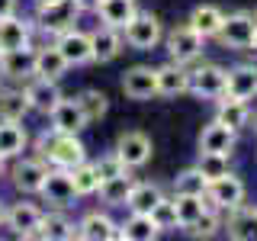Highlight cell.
<instances>
[{"label":"cell","instance_id":"obj_12","mask_svg":"<svg viewBox=\"0 0 257 241\" xmlns=\"http://www.w3.org/2000/svg\"><path fill=\"white\" fill-rule=\"evenodd\" d=\"M244 180L235 174H225L219 177V180H209V187H206V199H209V206H215V209H235L244 203Z\"/></svg>","mask_w":257,"mask_h":241},{"label":"cell","instance_id":"obj_11","mask_svg":"<svg viewBox=\"0 0 257 241\" xmlns=\"http://www.w3.org/2000/svg\"><path fill=\"white\" fill-rule=\"evenodd\" d=\"M26 93V103H29V112H39V116H48L55 109V103L61 100V87L58 80H48V77H36L32 74L23 87Z\"/></svg>","mask_w":257,"mask_h":241},{"label":"cell","instance_id":"obj_3","mask_svg":"<svg viewBox=\"0 0 257 241\" xmlns=\"http://www.w3.org/2000/svg\"><path fill=\"white\" fill-rule=\"evenodd\" d=\"M80 20V7L74 0H58V4L48 7H36V20H32V29L45 32V36H61L64 29H74Z\"/></svg>","mask_w":257,"mask_h":241},{"label":"cell","instance_id":"obj_37","mask_svg":"<svg viewBox=\"0 0 257 241\" xmlns=\"http://www.w3.org/2000/svg\"><path fill=\"white\" fill-rule=\"evenodd\" d=\"M206 177L199 174V167H187L174 177V193H190V196H206Z\"/></svg>","mask_w":257,"mask_h":241},{"label":"cell","instance_id":"obj_13","mask_svg":"<svg viewBox=\"0 0 257 241\" xmlns=\"http://www.w3.org/2000/svg\"><path fill=\"white\" fill-rule=\"evenodd\" d=\"M39 219H42V209L36 203H26V199H20V203H13L10 209H4V225L16 238H36Z\"/></svg>","mask_w":257,"mask_h":241},{"label":"cell","instance_id":"obj_46","mask_svg":"<svg viewBox=\"0 0 257 241\" xmlns=\"http://www.w3.org/2000/svg\"><path fill=\"white\" fill-rule=\"evenodd\" d=\"M251 123H254V126H251V129H254V132H257V112H254V116H251Z\"/></svg>","mask_w":257,"mask_h":241},{"label":"cell","instance_id":"obj_27","mask_svg":"<svg viewBox=\"0 0 257 241\" xmlns=\"http://www.w3.org/2000/svg\"><path fill=\"white\" fill-rule=\"evenodd\" d=\"M215 119L225 123L228 129H235V132H241V129L251 126V106H247V100H235V96L222 93L215 100Z\"/></svg>","mask_w":257,"mask_h":241},{"label":"cell","instance_id":"obj_38","mask_svg":"<svg viewBox=\"0 0 257 241\" xmlns=\"http://www.w3.org/2000/svg\"><path fill=\"white\" fill-rule=\"evenodd\" d=\"M199 174L209 180H219V177L228 174V155H212V151H199V161H196Z\"/></svg>","mask_w":257,"mask_h":241},{"label":"cell","instance_id":"obj_30","mask_svg":"<svg viewBox=\"0 0 257 241\" xmlns=\"http://www.w3.org/2000/svg\"><path fill=\"white\" fill-rule=\"evenodd\" d=\"M161 228L151 222L148 212H128L125 222H119V238L122 241H155Z\"/></svg>","mask_w":257,"mask_h":241},{"label":"cell","instance_id":"obj_43","mask_svg":"<svg viewBox=\"0 0 257 241\" xmlns=\"http://www.w3.org/2000/svg\"><path fill=\"white\" fill-rule=\"evenodd\" d=\"M74 4L80 7V13H93V10H96V4H100V0H74Z\"/></svg>","mask_w":257,"mask_h":241},{"label":"cell","instance_id":"obj_45","mask_svg":"<svg viewBox=\"0 0 257 241\" xmlns=\"http://www.w3.org/2000/svg\"><path fill=\"white\" fill-rule=\"evenodd\" d=\"M251 52L257 55V29H254V39H251Z\"/></svg>","mask_w":257,"mask_h":241},{"label":"cell","instance_id":"obj_34","mask_svg":"<svg viewBox=\"0 0 257 241\" xmlns=\"http://www.w3.org/2000/svg\"><path fill=\"white\" fill-rule=\"evenodd\" d=\"M74 100H77V106H80V112H84L87 123H100V119L109 112V96L103 93V90H93V87L80 90Z\"/></svg>","mask_w":257,"mask_h":241},{"label":"cell","instance_id":"obj_7","mask_svg":"<svg viewBox=\"0 0 257 241\" xmlns=\"http://www.w3.org/2000/svg\"><path fill=\"white\" fill-rule=\"evenodd\" d=\"M116 158L122 161V164L128 167V171H139V167H145L151 161V139L145 132H139V129H128V132H122L116 139Z\"/></svg>","mask_w":257,"mask_h":241},{"label":"cell","instance_id":"obj_18","mask_svg":"<svg viewBox=\"0 0 257 241\" xmlns=\"http://www.w3.org/2000/svg\"><path fill=\"white\" fill-rule=\"evenodd\" d=\"M48 129H55V132H71V135H80L87 126V119H84V112H80V106H77V100H61L55 103V109L48 112Z\"/></svg>","mask_w":257,"mask_h":241},{"label":"cell","instance_id":"obj_20","mask_svg":"<svg viewBox=\"0 0 257 241\" xmlns=\"http://www.w3.org/2000/svg\"><path fill=\"white\" fill-rule=\"evenodd\" d=\"M235 142H238V132L228 129L225 123L212 119L203 132H199V151H212V155H231L235 151Z\"/></svg>","mask_w":257,"mask_h":241},{"label":"cell","instance_id":"obj_41","mask_svg":"<svg viewBox=\"0 0 257 241\" xmlns=\"http://www.w3.org/2000/svg\"><path fill=\"white\" fill-rule=\"evenodd\" d=\"M93 171H96V177H100V180H109V177L122 174L125 164L116 158V151H109V155H103L100 161H93Z\"/></svg>","mask_w":257,"mask_h":241},{"label":"cell","instance_id":"obj_35","mask_svg":"<svg viewBox=\"0 0 257 241\" xmlns=\"http://www.w3.org/2000/svg\"><path fill=\"white\" fill-rule=\"evenodd\" d=\"M26 112H29L26 93L23 90H4V87H0V119H7V123H23Z\"/></svg>","mask_w":257,"mask_h":241},{"label":"cell","instance_id":"obj_25","mask_svg":"<svg viewBox=\"0 0 257 241\" xmlns=\"http://www.w3.org/2000/svg\"><path fill=\"white\" fill-rule=\"evenodd\" d=\"M32 74L36 77H48V80H61L68 74V61L58 52V45H42L36 48V58H32Z\"/></svg>","mask_w":257,"mask_h":241},{"label":"cell","instance_id":"obj_36","mask_svg":"<svg viewBox=\"0 0 257 241\" xmlns=\"http://www.w3.org/2000/svg\"><path fill=\"white\" fill-rule=\"evenodd\" d=\"M71 183H74L77 199L80 196H93L96 187H100V177L93 171V161H80V164L71 167Z\"/></svg>","mask_w":257,"mask_h":241},{"label":"cell","instance_id":"obj_48","mask_svg":"<svg viewBox=\"0 0 257 241\" xmlns=\"http://www.w3.org/2000/svg\"><path fill=\"white\" fill-rule=\"evenodd\" d=\"M0 174H4V158H0Z\"/></svg>","mask_w":257,"mask_h":241},{"label":"cell","instance_id":"obj_14","mask_svg":"<svg viewBox=\"0 0 257 241\" xmlns=\"http://www.w3.org/2000/svg\"><path fill=\"white\" fill-rule=\"evenodd\" d=\"M32 45V20L29 16H4L0 20V52H13V48Z\"/></svg>","mask_w":257,"mask_h":241},{"label":"cell","instance_id":"obj_15","mask_svg":"<svg viewBox=\"0 0 257 241\" xmlns=\"http://www.w3.org/2000/svg\"><path fill=\"white\" fill-rule=\"evenodd\" d=\"M225 96L254 100L257 96V64H235L225 71Z\"/></svg>","mask_w":257,"mask_h":241},{"label":"cell","instance_id":"obj_40","mask_svg":"<svg viewBox=\"0 0 257 241\" xmlns=\"http://www.w3.org/2000/svg\"><path fill=\"white\" fill-rule=\"evenodd\" d=\"M148 215H151V222H155L161 231H174V228H177V209H174V199H164V196H161L158 203L151 206Z\"/></svg>","mask_w":257,"mask_h":241},{"label":"cell","instance_id":"obj_21","mask_svg":"<svg viewBox=\"0 0 257 241\" xmlns=\"http://www.w3.org/2000/svg\"><path fill=\"white\" fill-rule=\"evenodd\" d=\"M36 238H45V241H71V238H77V225L68 219V212H64V209H52V212H42L39 228H36Z\"/></svg>","mask_w":257,"mask_h":241},{"label":"cell","instance_id":"obj_31","mask_svg":"<svg viewBox=\"0 0 257 241\" xmlns=\"http://www.w3.org/2000/svg\"><path fill=\"white\" fill-rule=\"evenodd\" d=\"M174 209H177V228H190V225L209 209V199L206 196H190V193H174Z\"/></svg>","mask_w":257,"mask_h":241},{"label":"cell","instance_id":"obj_17","mask_svg":"<svg viewBox=\"0 0 257 241\" xmlns=\"http://www.w3.org/2000/svg\"><path fill=\"white\" fill-rule=\"evenodd\" d=\"M77 238H84V241H116L119 238V222H112V215L93 209V212H87L84 219L77 222Z\"/></svg>","mask_w":257,"mask_h":241},{"label":"cell","instance_id":"obj_49","mask_svg":"<svg viewBox=\"0 0 257 241\" xmlns=\"http://www.w3.org/2000/svg\"><path fill=\"white\" fill-rule=\"evenodd\" d=\"M0 80H4V74H0ZM0 87H4V84H0Z\"/></svg>","mask_w":257,"mask_h":241},{"label":"cell","instance_id":"obj_44","mask_svg":"<svg viewBox=\"0 0 257 241\" xmlns=\"http://www.w3.org/2000/svg\"><path fill=\"white\" fill-rule=\"evenodd\" d=\"M36 7H48V4H58V0H32Z\"/></svg>","mask_w":257,"mask_h":241},{"label":"cell","instance_id":"obj_16","mask_svg":"<svg viewBox=\"0 0 257 241\" xmlns=\"http://www.w3.org/2000/svg\"><path fill=\"white\" fill-rule=\"evenodd\" d=\"M45 174H48V164H45L42 158H23V161H16V164H13L10 180H13V187L20 190V193H39Z\"/></svg>","mask_w":257,"mask_h":241},{"label":"cell","instance_id":"obj_32","mask_svg":"<svg viewBox=\"0 0 257 241\" xmlns=\"http://www.w3.org/2000/svg\"><path fill=\"white\" fill-rule=\"evenodd\" d=\"M222 20H225V13L219 10V7H212V4H199V7H193V13H190V26L199 32L203 39H212L215 32H219L222 26Z\"/></svg>","mask_w":257,"mask_h":241},{"label":"cell","instance_id":"obj_6","mask_svg":"<svg viewBox=\"0 0 257 241\" xmlns=\"http://www.w3.org/2000/svg\"><path fill=\"white\" fill-rule=\"evenodd\" d=\"M39 196H42L52 209H71L74 206L77 193H74V183H71L68 167H48L42 187H39Z\"/></svg>","mask_w":257,"mask_h":241},{"label":"cell","instance_id":"obj_33","mask_svg":"<svg viewBox=\"0 0 257 241\" xmlns=\"http://www.w3.org/2000/svg\"><path fill=\"white\" fill-rule=\"evenodd\" d=\"M161 196H164V193H161L158 183H151V180H135L132 190H128L125 206H128V212H151V206H155Z\"/></svg>","mask_w":257,"mask_h":241},{"label":"cell","instance_id":"obj_42","mask_svg":"<svg viewBox=\"0 0 257 241\" xmlns=\"http://www.w3.org/2000/svg\"><path fill=\"white\" fill-rule=\"evenodd\" d=\"M10 13H16V0H0V20Z\"/></svg>","mask_w":257,"mask_h":241},{"label":"cell","instance_id":"obj_23","mask_svg":"<svg viewBox=\"0 0 257 241\" xmlns=\"http://www.w3.org/2000/svg\"><path fill=\"white\" fill-rule=\"evenodd\" d=\"M93 13L100 16L103 26H109V29H119V32H122L128 23H132V16L139 13V4H135V0H100Z\"/></svg>","mask_w":257,"mask_h":241},{"label":"cell","instance_id":"obj_4","mask_svg":"<svg viewBox=\"0 0 257 241\" xmlns=\"http://www.w3.org/2000/svg\"><path fill=\"white\" fill-rule=\"evenodd\" d=\"M122 42L128 48H135V52H151V48H158L164 42V26H161V20L155 13L139 10L132 16V23L122 29Z\"/></svg>","mask_w":257,"mask_h":241},{"label":"cell","instance_id":"obj_10","mask_svg":"<svg viewBox=\"0 0 257 241\" xmlns=\"http://www.w3.org/2000/svg\"><path fill=\"white\" fill-rule=\"evenodd\" d=\"M122 93L135 103L155 100L158 96V74L151 64H132V68L122 74Z\"/></svg>","mask_w":257,"mask_h":241},{"label":"cell","instance_id":"obj_26","mask_svg":"<svg viewBox=\"0 0 257 241\" xmlns=\"http://www.w3.org/2000/svg\"><path fill=\"white\" fill-rule=\"evenodd\" d=\"M32 58L36 48H13V52H0V74L7 80H29L32 77Z\"/></svg>","mask_w":257,"mask_h":241},{"label":"cell","instance_id":"obj_1","mask_svg":"<svg viewBox=\"0 0 257 241\" xmlns=\"http://www.w3.org/2000/svg\"><path fill=\"white\" fill-rule=\"evenodd\" d=\"M36 148H39V158L45 161L48 167H74L80 161H87V148L77 135L71 132H55V129H45L42 135L36 139Z\"/></svg>","mask_w":257,"mask_h":241},{"label":"cell","instance_id":"obj_28","mask_svg":"<svg viewBox=\"0 0 257 241\" xmlns=\"http://www.w3.org/2000/svg\"><path fill=\"white\" fill-rule=\"evenodd\" d=\"M132 183H135V177H132V171H128V167H125L122 174L109 177V180H100V187H96V193H100V203H103V206H109V209L125 206Z\"/></svg>","mask_w":257,"mask_h":241},{"label":"cell","instance_id":"obj_47","mask_svg":"<svg viewBox=\"0 0 257 241\" xmlns=\"http://www.w3.org/2000/svg\"><path fill=\"white\" fill-rule=\"evenodd\" d=\"M0 225H4V203H0Z\"/></svg>","mask_w":257,"mask_h":241},{"label":"cell","instance_id":"obj_5","mask_svg":"<svg viewBox=\"0 0 257 241\" xmlns=\"http://www.w3.org/2000/svg\"><path fill=\"white\" fill-rule=\"evenodd\" d=\"M164 45H167V58L187 68V64H193L199 55H203L206 39L199 36V32L193 29L190 23H183V26H174V29L164 36Z\"/></svg>","mask_w":257,"mask_h":241},{"label":"cell","instance_id":"obj_29","mask_svg":"<svg viewBox=\"0 0 257 241\" xmlns=\"http://www.w3.org/2000/svg\"><path fill=\"white\" fill-rule=\"evenodd\" d=\"M29 145V132L23 123H7L0 119V158H20Z\"/></svg>","mask_w":257,"mask_h":241},{"label":"cell","instance_id":"obj_39","mask_svg":"<svg viewBox=\"0 0 257 241\" xmlns=\"http://www.w3.org/2000/svg\"><path fill=\"white\" fill-rule=\"evenodd\" d=\"M219 228H222V219H219V209H215V206H209L206 212L199 215V219L193 222V225H190L187 231H190L193 238H212V235H219Z\"/></svg>","mask_w":257,"mask_h":241},{"label":"cell","instance_id":"obj_8","mask_svg":"<svg viewBox=\"0 0 257 241\" xmlns=\"http://www.w3.org/2000/svg\"><path fill=\"white\" fill-rule=\"evenodd\" d=\"M55 45H58V52L64 55L68 68H87V64H93L90 32H80L77 26L74 29H64L61 36H55Z\"/></svg>","mask_w":257,"mask_h":241},{"label":"cell","instance_id":"obj_22","mask_svg":"<svg viewBox=\"0 0 257 241\" xmlns=\"http://www.w3.org/2000/svg\"><path fill=\"white\" fill-rule=\"evenodd\" d=\"M158 74V96H180V93H190V71L183 68V64L177 61H167L161 64V68H155Z\"/></svg>","mask_w":257,"mask_h":241},{"label":"cell","instance_id":"obj_24","mask_svg":"<svg viewBox=\"0 0 257 241\" xmlns=\"http://www.w3.org/2000/svg\"><path fill=\"white\" fill-rule=\"evenodd\" d=\"M90 45H93V64H109L112 58L122 55V32L119 29H109V26H100L90 32Z\"/></svg>","mask_w":257,"mask_h":241},{"label":"cell","instance_id":"obj_19","mask_svg":"<svg viewBox=\"0 0 257 241\" xmlns=\"http://www.w3.org/2000/svg\"><path fill=\"white\" fill-rule=\"evenodd\" d=\"M228 219L222 222V228L228 231V238L235 241H257V206H235L228 209Z\"/></svg>","mask_w":257,"mask_h":241},{"label":"cell","instance_id":"obj_9","mask_svg":"<svg viewBox=\"0 0 257 241\" xmlns=\"http://www.w3.org/2000/svg\"><path fill=\"white\" fill-rule=\"evenodd\" d=\"M190 93L199 96V100H219L225 93V68L222 64H196L190 71Z\"/></svg>","mask_w":257,"mask_h":241},{"label":"cell","instance_id":"obj_2","mask_svg":"<svg viewBox=\"0 0 257 241\" xmlns=\"http://www.w3.org/2000/svg\"><path fill=\"white\" fill-rule=\"evenodd\" d=\"M254 29H257V16L238 10V13L225 16L219 32H215L212 39L222 48H228V52H247V48H251V39H254Z\"/></svg>","mask_w":257,"mask_h":241}]
</instances>
